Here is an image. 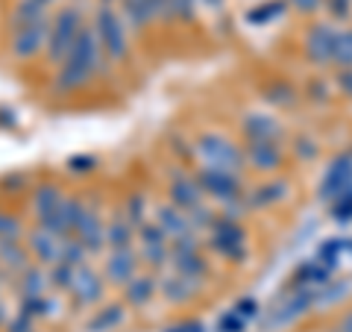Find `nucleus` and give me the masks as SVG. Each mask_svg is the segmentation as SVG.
Instances as JSON below:
<instances>
[{
	"label": "nucleus",
	"instance_id": "f257e3e1",
	"mask_svg": "<svg viewBox=\"0 0 352 332\" xmlns=\"http://www.w3.org/2000/svg\"><path fill=\"white\" fill-rule=\"evenodd\" d=\"M103 62H106V56H103L100 41H97V32H94V27L85 24L80 39H76V44L71 48V53L59 65L53 88H56V92H76V88L91 83V76L100 71Z\"/></svg>",
	"mask_w": 352,
	"mask_h": 332
},
{
	"label": "nucleus",
	"instance_id": "f03ea898",
	"mask_svg": "<svg viewBox=\"0 0 352 332\" xmlns=\"http://www.w3.org/2000/svg\"><path fill=\"white\" fill-rule=\"evenodd\" d=\"M82 9L76 3L59 6V12L50 18V36H47V48H44V56L50 65H62L65 56L71 53V48L76 44L82 32Z\"/></svg>",
	"mask_w": 352,
	"mask_h": 332
},
{
	"label": "nucleus",
	"instance_id": "7ed1b4c3",
	"mask_svg": "<svg viewBox=\"0 0 352 332\" xmlns=\"http://www.w3.org/2000/svg\"><path fill=\"white\" fill-rule=\"evenodd\" d=\"M94 32H97V41H100L103 48V56L109 62H124L129 56V36H126V24L124 18H120V12L106 3V0H100V6H97L94 12Z\"/></svg>",
	"mask_w": 352,
	"mask_h": 332
},
{
	"label": "nucleus",
	"instance_id": "20e7f679",
	"mask_svg": "<svg viewBox=\"0 0 352 332\" xmlns=\"http://www.w3.org/2000/svg\"><path fill=\"white\" fill-rule=\"evenodd\" d=\"M197 159H203V165H212V168H226V171H241V165L247 162L244 150L238 145H232L226 136L220 132H203L194 145Z\"/></svg>",
	"mask_w": 352,
	"mask_h": 332
},
{
	"label": "nucleus",
	"instance_id": "39448f33",
	"mask_svg": "<svg viewBox=\"0 0 352 332\" xmlns=\"http://www.w3.org/2000/svg\"><path fill=\"white\" fill-rule=\"evenodd\" d=\"M47 36H50V18L32 21V24H24V27H15L12 39H9V50H12V56L18 62H30V59H36L44 48H47Z\"/></svg>",
	"mask_w": 352,
	"mask_h": 332
},
{
	"label": "nucleus",
	"instance_id": "423d86ee",
	"mask_svg": "<svg viewBox=\"0 0 352 332\" xmlns=\"http://www.w3.org/2000/svg\"><path fill=\"white\" fill-rule=\"evenodd\" d=\"M197 183H200L203 194H212L223 203H232L238 200V191H241V180L235 171H226V168H212V165H203L197 168Z\"/></svg>",
	"mask_w": 352,
	"mask_h": 332
},
{
	"label": "nucleus",
	"instance_id": "0eeeda50",
	"mask_svg": "<svg viewBox=\"0 0 352 332\" xmlns=\"http://www.w3.org/2000/svg\"><path fill=\"white\" fill-rule=\"evenodd\" d=\"M120 18L135 32H141L156 18L170 21V9H168V0H120Z\"/></svg>",
	"mask_w": 352,
	"mask_h": 332
},
{
	"label": "nucleus",
	"instance_id": "6e6552de",
	"mask_svg": "<svg viewBox=\"0 0 352 332\" xmlns=\"http://www.w3.org/2000/svg\"><path fill=\"white\" fill-rule=\"evenodd\" d=\"M212 247L226 259H244V229H241L232 218H217L212 227Z\"/></svg>",
	"mask_w": 352,
	"mask_h": 332
},
{
	"label": "nucleus",
	"instance_id": "1a4fd4ad",
	"mask_svg": "<svg viewBox=\"0 0 352 332\" xmlns=\"http://www.w3.org/2000/svg\"><path fill=\"white\" fill-rule=\"evenodd\" d=\"M138 253L126 247V250H109V256L103 262V276H106V282H112V285H129L132 280L138 276Z\"/></svg>",
	"mask_w": 352,
	"mask_h": 332
},
{
	"label": "nucleus",
	"instance_id": "9d476101",
	"mask_svg": "<svg viewBox=\"0 0 352 332\" xmlns=\"http://www.w3.org/2000/svg\"><path fill=\"white\" fill-rule=\"evenodd\" d=\"M106 291V276L97 273L91 264H82L76 268L74 285H71V300L74 306H94Z\"/></svg>",
	"mask_w": 352,
	"mask_h": 332
},
{
	"label": "nucleus",
	"instance_id": "9b49d317",
	"mask_svg": "<svg viewBox=\"0 0 352 332\" xmlns=\"http://www.w3.org/2000/svg\"><path fill=\"white\" fill-rule=\"evenodd\" d=\"M200 200H203V188L197 183V176L176 171L168 183V203L182 209V212H191V209L200 206Z\"/></svg>",
	"mask_w": 352,
	"mask_h": 332
},
{
	"label": "nucleus",
	"instance_id": "f8f14e48",
	"mask_svg": "<svg viewBox=\"0 0 352 332\" xmlns=\"http://www.w3.org/2000/svg\"><path fill=\"white\" fill-rule=\"evenodd\" d=\"M24 238H27L24 245L30 250V256H36L38 264H44V268L59 264V259H62V238L59 236H53V232L36 227L32 232H27Z\"/></svg>",
	"mask_w": 352,
	"mask_h": 332
},
{
	"label": "nucleus",
	"instance_id": "ddd939ff",
	"mask_svg": "<svg viewBox=\"0 0 352 332\" xmlns=\"http://www.w3.org/2000/svg\"><path fill=\"white\" fill-rule=\"evenodd\" d=\"M74 236L82 241V247L88 253L106 250V224H103L100 209H97V206H85V215H82V220H80V227H76Z\"/></svg>",
	"mask_w": 352,
	"mask_h": 332
},
{
	"label": "nucleus",
	"instance_id": "4468645a",
	"mask_svg": "<svg viewBox=\"0 0 352 332\" xmlns=\"http://www.w3.org/2000/svg\"><path fill=\"white\" fill-rule=\"evenodd\" d=\"M65 197H68V194L62 191V185H56V183H38L36 188H32V200H30L36 220H44L47 215L56 212V209L65 203Z\"/></svg>",
	"mask_w": 352,
	"mask_h": 332
},
{
	"label": "nucleus",
	"instance_id": "2eb2a0df",
	"mask_svg": "<svg viewBox=\"0 0 352 332\" xmlns=\"http://www.w3.org/2000/svg\"><path fill=\"white\" fill-rule=\"evenodd\" d=\"M244 156H247V162L256 171H276L282 165L279 141H250L247 150H244Z\"/></svg>",
	"mask_w": 352,
	"mask_h": 332
},
{
	"label": "nucleus",
	"instance_id": "dca6fc26",
	"mask_svg": "<svg viewBox=\"0 0 352 332\" xmlns=\"http://www.w3.org/2000/svg\"><path fill=\"white\" fill-rule=\"evenodd\" d=\"M156 224L162 227V232L168 236L170 241L185 236V232H191V220L188 215L182 212V209H176L173 203H159L156 206Z\"/></svg>",
	"mask_w": 352,
	"mask_h": 332
},
{
	"label": "nucleus",
	"instance_id": "f3484780",
	"mask_svg": "<svg viewBox=\"0 0 352 332\" xmlns=\"http://www.w3.org/2000/svg\"><path fill=\"white\" fill-rule=\"evenodd\" d=\"M197 289H200V282L188 280V276H179V273H170L164 280H159V294L168 303H188L197 294Z\"/></svg>",
	"mask_w": 352,
	"mask_h": 332
},
{
	"label": "nucleus",
	"instance_id": "a211bd4d",
	"mask_svg": "<svg viewBox=\"0 0 352 332\" xmlns=\"http://www.w3.org/2000/svg\"><path fill=\"white\" fill-rule=\"evenodd\" d=\"M156 294H159V280H156V276H150V273H138L129 285H124V300L132 309L147 306Z\"/></svg>",
	"mask_w": 352,
	"mask_h": 332
},
{
	"label": "nucleus",
	"instance_id": "6ab92c4d",
	"mask_svg": "<svg viewBox=\"0 0 352 332\" xmlns=\"http://www.w3.org/2000/svg\"><path fill=\"white\" fill-rule=\"evenodd\" d=\"M135 236H138V229L124 218V212L112 215V220L106 224V247L109 250H126V247H132Z\"/></svg>",
	"mask_w": 352,
	"mask_h": 332
},
{
	"label": "nucleus",
	"instance_id": "aec40b11",
	"mask_svg": "<svg viewBox=\"0 0 352 332\" xmlns=\"http://www.w3.org/2000/svg\"><path fill=\"white\" fill-rule=\"evenodd\" d=\"M0 264L9 273H21L30 268V250L24 241H0Z\"/></svg>",
	"mask_w": 352,
	"mask_h": 332
},
{
	"label": "nucleus",
	"instance_id": "412c9836",
	"mask_svg": "<svg viewBox=\"0 0 352 332\" xmlns=\"http://www.w3.org/2000/svg\"><path fill=\"white\" fill-rule=\"evenodd\" d=\"M124 318H126L124 303H109V306L97 309V312L88 318L85 329H88V332H112L115 326L124 324Z\"/></svg>",
	"mask_w": 352,
	"mask_h": 332
},
{
	"label": "nucleus",
	"instance_id": "4be33fe9",
	"mask_svg": "<svg viewBox=\"0 0 352 332\" xmlns=\"http://www.w3.org/2000/svg\"><path fill=\"white\" fill-rule=\"evenodd\" d=\"M244 136H247V141H279L282 129L276 121L267 115H250V118H244Z\"/></svg>",
	"mask_w": 352,
	"mask_h": 332
},
{
	"label": "nucleus",
	"instance_id": "5701e85b",
	"mask_svg": "<svg viewBox=\"0 0 352 332\" xmlns=\"http://www.w3.org/2000/svg\"><path fill=\"white\" fill-rule=\"evenodd\" d=\"M170 262H173V271H176V273H179V276H188V280H194V282H200L203 276L208 273V262L200 256V250L170 256Z\"/></svg>",
	"mask_w": 352,
	"mask_h": 332
},
{
	"label": "nucleus",
	"instance_id": "b1692460",
	"mask_svg": "<svg viewBox=\"0 0 352 332\" xmlns=\"http://www.w3.org/2000/svg\"><path fill=\"white\" fill-rule=\"evenodd\" d=\"M47 18V6L38 3V0H18L15 9L9 12V27H24L32 24V21H44Z\"/></svg>",
	"mask_w": 352,
	"mask_h": 332
},
{
	"label": "nucleus",
	"instance_id": "393cba45",
	"mask_svg": "<svg viewBox=\"0 0 352 332\" xmlns=\"http://www.w3.org/2000/svg\"><path fill=\"white\" fill-rule=\"evenodd\" d=\"M50 285V276H47V268L44 264H30L27 271H21V294L24 297H41L44 289Z\"/></svg>",
	"mask_w": 352,
	"mask_h": 332
},
{
	"label": "nucleus",
	"instance_id": "a878e982",
	"mask_svg": "<svg viewBox=\"0 0 352 332\" xmlns=\"http://www.w3.org/2000/svg\"><path fill=\"white\" fill-rule=\"evenodd\" d=\"M124 218L135 229H141L147 224V194L144 191H129L126 203H124Z\"/></svg>",
	"mask_w": 352,
	"mask_h": 332
},
{
	"label": "nucleus",
	"instance_id": "bb28decb",
	"mask_svg": "<svg viewBox=\"0 0 352 332\" xmlns=\"http://www.w3.org/2000/svg\"><path fill=\"white\" fill-rule=\"evenodd\" d=\"M332 50H335V36L326 27H314L311 36H308V53L314 59H326L332 56Z\"/></svg>",
	"mask_w": 352,
	"mask_h": 332
},
{
	"label": "nucleus",
	"instance_id": "cd10ccee",
	"mask_svg": "<svg viewBox=\"0 0 352 332\" xmlns=\"http://www.w3.org/2000/svg\"><path fill=\"white\" fill-rule=\"evenodd\" d=\"M138 259L144 264H150L153 271L164 268V264L170 262V241H164V245H141Z\"/></svg>",
	"mask_w": 352,
	"mask_h": 332
},
{
	"label": "nucleus",
	"instance_id": "c85d7f7f",
	"mask_svg": "<svg viewBox=\"0 0 352 332\" xmlns=\"http://www.w3.org/2000/svg\"><path fill=\"white\" fill-rule=\"evenodd\" d=\"M53 312H56V303L47 300V297H21V315H27V318H50Z\"/></svg>",
	"mask_w": 352,
	"mask_h": 332
},
{
	"label": "nucleus",
	"instance_id": "c756f323",
	"mask_svg": "<svg viewBox=\"0 0 352 332\" xmlns=\"http://www.w3.org/2000/svg\"><path fill=\"white\" fill-rule=\"evenodd\" d=\"M88 259V250L82 247V241L76 238V236H68V238H62V259L65 264H71V268H82Z\"/></svg>",
	"mask_w": 352,
	"mask_h": 332
},
{
	"label": "nucleus",
	"instance_id": "7c9ffc66",
	"mask_svg": "<svg viewBox=\"0 0 352 332\" xmlns=\"http://www.w3.org/2000/svg\"><path fill=\"white\" fill-rule=\"evenodd\" d=\"M47 276H50V289L56 291H68L71 294V285H74V276H76V268H71V264H53V268H47Z\"/></svg>",
	"mask_w": 352,
	"mask_h": 332
},
{
	"label": "nucleus",
	"instance_id": "2f4dec72",
	"mask_svg": "<svg viewBox=\"0 0 352 332\" xmlns=\"http://www.w3.org/2000/svg\"><path fill=\"white\" fill-rule=\"evenodd\" d=\"M27 236L24 224L12 212H0V241H21Z\"/></svg>",
	"mask_w": 352,
	"mask_h": 332
},
{
	"label": "nucleus",
	"instance_id": "473e14b6",
	"mask_svg": "<svg viewBox=\"0 0 352 332\" xmlns=\"http://www.w3.org/2000/svg\"><path fill=\"white\" fill-rule=\"evenodd\" d=\"M168 9H170V21H194L197 12V0H168Z\"/></svg>",
	"mask_w": 352,
	"mask_h": 332
},
{
	"label": "nucleus",
	"instance_id": "72a5a7b5",
	"mask_svg": "<svg viewBox=\"0 0 352 332\" xmlns=\"http://www.w3.org/2000/svg\"><path fill=\"white\" fill-rule=\"evenodd\" d=\"M164 241H170V238L164 236L159 224H150L147 220V224L138 229V245H164Z\"/></svg>",
	"mask_w": 352,
	"mask_h": 332
},
{
	"label": "nucleus",
	"instance_id": "f704fd0d",
	"mask_svg": "<svg viewBox=\"0 0 352 332\" xmlns=\"http://www.w3.org/2000/svg\"><path fill=\"white\" fill-rule=\"evenodd\" d=\"M65 168H68V174H91L97 168V159L88 156V153H76V156L65 162Z\"/></svg>",
	"mask_w": 352,
	"mask_h": 332
},
{
	"label": "nucleus",
	"instance_id": "c9c22d12",
	"mask_svg": "<svg viewBox=\"0 0 352 332\" xmlns=\"http://www.w3.org/2000/svg\"><path fill=\"white\" fill-rule=\"evenodd\" d=\"M188 220H191V229L194 227H214V215H212V209H206V206H197L188 212Z\"/></svg>",
	"mask_w": 352,
	"mask_h": 332
},
{
	"label": "nucleus",
	"instance_id": "e433bc0d",
	"mask_svg": "<svg viewBox=\"0 0 352 332\" xmlns=\"http://www.w3.org/2000/svg\"><path fill=\"white\" fill-rule=\"evenodd\" d=\"M279 197H285V183L261 185L258 194H256V203H270V200H279Z\"/></svg>",
	"mask_w": 352,
	"mask_h": 332
},
{
	"label": "nucleus",
	"instance_id": "4c0bfd02",
	"mask_svg": "<svg viewBox=\"0 0 352 332\" xmlns=\"http://www.w3.org/2000/svg\"><path fill=\"white\" fill-rule=\"evenodd\" d=\"M6 332H36V324H32V318H27V315L18 312V315L6 324Z\"/></svg>",
	"mask_w": 352,
	"mask_h": 332
},
{
	"label": "nucleus",
	"instance_id": "58836bf2",
	"mask_svg": "<svg viewBox=\"0 0 352 332\" xmlns=\"http://www.w3.org/2000/svg\"><path fill=\"white\" fill-rule=\"evenodd\" d=\"M282 12V3H273V6H264V9H256V12H250V21H264V18H276Z\"/></svg>",
	"mask_w": 352,
	"mask_h": 332
},
{
	"label": "nucleus",
	"instance_id": "ea45409f",
	"mask_svg": "<svg viewBox=\"0 0 352 332\" xmlns=\"http://www.w3.org/2000/svg\"><path fill=\"white\" fill-rule=\"evenodd\" d=\"M164 332H203V324H197V320H182V324H173Z\"/></svg>",
	"mask_w": 352,
	"mask_h": 332
},
{
	"label": "nucleus",
	"instance_id": "a19ab883",
	"mask_svg": "<svg viewBox=\"0 0 352 332\" xmlns=\"http://www.w3.org/2000/svg\"><path fill=\"white\" fill-rule=\"evenodd\" d=\"M24 183H27V176H24V174L3 176V180H0V185H3V188H24Z\"/></svg>",
	"mask_w": 352,
	"mask_h": 332
},
{
	"label": "nucleus",
	"instance_id": "79ce46f5",
	"mask_svg": "<svg viewBox=\"0 0 352 332\" xmlns=\"http://www.w3.org/2000/svg\"><path fill=\"white\" fill-rule=\"evenodd\" d=\"M217 326H220V332H223V329H232L235 332V329H241V320H235L232 315H226V318H220Z\"/></svg>",
	"mask_w": 352,
	"mask_h": 332
},
{
	"label": "nucleus",
	"instance_id": "37998d69",
	"mask_svg": "<svg viewBox=\"0 0 352 332\" xmlns=\"http://www.w3.org/2000/svg\"><path fill=\"white\" fill-rule=\"evenodd\" d=\"M0 127H15V112L12 109H0Z\"/></svg>",
	"mask_w": 352,
	"mask_h": 332
},
{
	"label": "nucleus",
	"instance_id": "c03bdc74",
	"mask_svg": "<svg viewBox=\"0 0 352 332\" xmlns=\"http://www.w3.org/2000/svg\"><path fill=\"white\" fill-rule=\"evenodd\" d=\"M235 312H238V315H247V318H250L252 312H256V303H252V300H241V303L235 306Z\"/></svg>",
	"mask_w": 352,
	"mask_h": 332
},
{
	"label": "nucleus",
	"instance_id": "a18cd8bd",
	"mask_svg": "<svg viewBox=\"0 0 352 332\" xmlns=\"http://www.w3.org/2000/svg\"><path fill=\"white\" fill-rule=\"evenodd\" d=\"M317 3H320V0H294V6H296V9H302V12H311Z\"/></svg>",
	"mask_w": 352,
	"mask_h": 332
},
{
	"label": "nucleus",
	"instance_id": "49530a36",
	"mask_svg": "<svg viewBox=\"0 0 352 332\" xmlns=\"http://www.w3.org/2000/svg\"><path fill=\"white\" fill-rule=\"evenodd\" d=\"M200 3H203L206 9H220V6H223V0H200Z\"/></svg>",
	"mask_w": 352,
	"mask_h": 332
},
{
	"label": "nucleus",
	"instance_id": "de8ad7c7",
	"mask_svg": "<svg viewBox=\"0 0 352 332\" xmlns=\"http://www.w3.org/2000/svg\"><path fill=\"white\" fill-rule=\"evenodd\" d=\"M38 3H44V6H50V3H53V0H38Z\"/></svg>",
	"mask_w": 352,
	"mask_h": 332
},
{
	"label": "nucleus",
	"instance_id": "09e8293b",
	"mask_svg": "<svg viewBox=\"0 0 352 332\" xmlns=\"http://www.w3.org/2000/svg\"><path fill=\"white\" fill-rule=\"evenodd\" d=\"M3 318H6V315H3V309H0V324H3Z\"/></svg>",
	"mask_w": 352,
	"mask_h": 332
}]
</instances>
